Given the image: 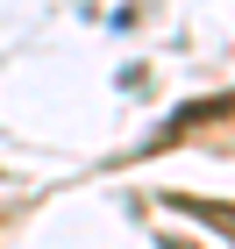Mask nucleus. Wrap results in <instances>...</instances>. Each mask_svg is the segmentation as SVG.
I'll use <instances>...</instances> for the list:
<instances>
[{
    "mask_svg": "<svg viewBox=\"0 0 235 249\" xmlns=\"http://www.w3.org/2000/svg\"><path fill=\"white\" fill-rule=\"evenodd\" d=\"M178 207H193L199 221H214V228H221V235L235 242V207H221V199H178Z\"/></svg>",
    "mask_w": 235,
    "mask_h": 249,
    "instance_id": "f257e3e1",
    "label": "nucleus"
}]
</instances>
